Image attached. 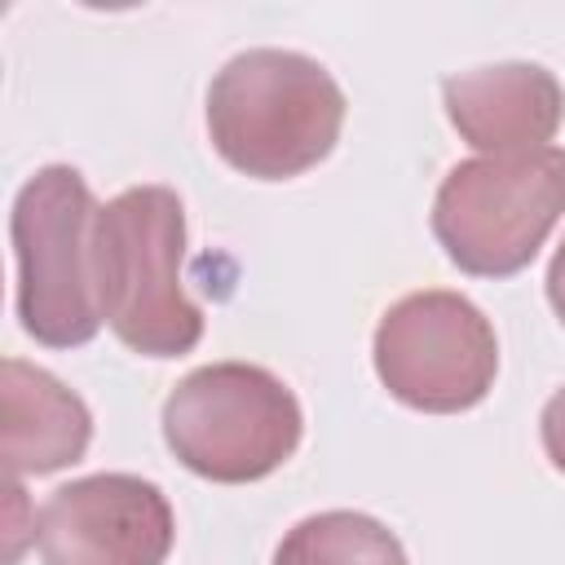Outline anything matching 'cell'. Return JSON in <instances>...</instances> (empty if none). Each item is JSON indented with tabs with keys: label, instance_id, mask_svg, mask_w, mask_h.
I'll list each match as a JSON object with an SVG mask.
<instances>
[{
	"label": "cell",
	"instance_id": "cell-4",
	"mask_svg": "<svg viewBox=\"0 0 565 565\" xmlns=\"http://www.w3.org/2000/svg\"><path fill=\"white\" fill-rule=\"evenodd\" d=\"M93 190L71 163L40 168L13 199V305L22 331L44 349H79L102 331L93 287Z\"/></svg>",
	"mask_w": 565,
	"mask_h": 565
},
{
	"label": "cell",
	"instance_id": "cell-8",
	"mask_svg": "<svg viewBox=\"0 0 565 565\" xmlns=\"http://www.w3.org/2000/svg\"><path fill=\"white\" fill-rule=\"evenodd\" d=\"M455 132L481 154L543 150L565 119V88L539 62H494L441 84Z\"/></svg>",
	"mask_w": 565,
	"mask_h": 565
},
{
	"label": "cell",
	"instance_id": "cell-7",
	"mask_svg": "<svg viewBox=\"0 0 565 565\" xmlns=\"http://www.w3.org/2000/svg\"><path fill=\"white\" fill-rule=\"evenodd\" d=\"M177 539L168 494L132 472H93L57 486L35 512L44 565H163Z\"/></svg>",
	"mask_w": 565,
	"mask_h": 565
},
{
	"label": "cell",
	"instance_id": "cell-6",
	"mask_svg": "<svg viewBox=\"0 0 565 565\" xmlns=\"http://www.w3.org/2000/svg\"><path fill=\"white\" fill-rule=\"evenodd\" d=\"M380 384L411 411L459 415L486 402L499 375V340L490 318L459 291H411L375 327L371 340Z\"/></svg>",
	"mask_w": 565,
	"mask_h": 565
},
{
	"label": "cell",
	"instance_id": "cell-9",
	"mask_svg": "<svg viewBox=\"0 0 565 565\" xmlns=\"http://www.w3.org/2000/svg\"><path fill=\"white\" fill-rule=\"evenodd\" d=\"M0 402H4V472L44 477L66 463H79L93 441V415L75 388H66L44 366L22 358H4L0 366Z\"/></svg>",
	"mask_w": 565,
	"mask_h": 565
},
{
	"label": "cell",
	"instance_id": "cell-11",
	"mask_svg": "<svg viewBox=\"0 0 565 565\" xmlns=\"http://www.w3.org/2000/svg\"><path fill=\"white\" fill-rule=\"evenodd\" d=\"M539 437H543V450L552 459L556 472H565V388H556L539 415Z\"/></svg>",
	"mask_w": 565,
	"mask_h": 565
},
{
	"label": "cell",
	"instance_id": "cell-10",
	"mask_svg": "<svg viewBox=\"0 0 565 565\" xmlns=\"http://www.w3.org/2000/svg\"><path fill=\"white\" fill-rule=\"evenodd\" d=\"M274 565H406V552L384 521L335 508L296 521L282 534Z\"/></svg>",
	"mask_w": 565,
	"mask_h": 565
},
{
	"label": "cell",
	"instance_id": "cell-5",
	"mask_svg": "<svg viewBox=\"0 0 565 565\" xmlns=\"http://www.w3.org/2000/svg\"><path fill=\"white\" fill-rule=\"evenodd\" d=\"M305 433L296 393L265 366L207 362L163 402L168 450L203 481L243 486L278 472Z\"/></svg>",
	"mask_w": 565,
	"mask_h": 565
},
{
	"label": "cell",
	"instance_id": "cell-2",
	"mask_svg": "<svg viewBox=\"0 0 565 565\" xmlns=\"http://www.w3.org/2000/svg\"><path fill=\"white\" fill-rule=\"evenodd\" d=\"M185 207L168 185H132L97 207L93 287L102 322L141 358H181L203 340V313L181 287Z\"/></svg>",
	"mask_w": 565,
	"mask_h": 565
},
{
	"label": "cell",
	"instance_id": "cell-12",
	"mask_svg": "<svg viewBox=\"0 0 565 565\" xmlns=\"http://www.w3.org/2000/svg\"><path fill=\"white\" fill-rule=\"evenodd\" d=\"M547 300H552L556 318L565 322V238H561V247H556V256L547 265Z\"/></svg>",
	"mask_w": 565,
	"mask_h": 565
},
{
	"label": "cell",
	"instance_id": "cell-1",
	"mask_svg": "<svg viewBox=\"0 0 565 565\" xmlns=\"http://www.w3.org/2000/svg\"><path fill=\"white\" fill-rule=\"evenodd\" d=\"M340 128V84L296 49L234 53L207 84V137L230 168L256 181H287L318 168L335 150Z\"/></svg>",
	"mask_w": 565,
	"mask_h": 565
},
{
	"label": "cell",
	"instance_id": "cell-3",
	"mask_svg": "<svg viewBox=\"0 0 565 565\" xmlns=\"http://www.w3.org/2000/svg\"><path fill=\"white\" fill-rule=\"evenodd\" d=\"M565 216V150L477 154L455 163L433 199V234L472 278L521 274Z\"/></svg>",
	"mask_w": 565,
	"mask_h": 565
}]
</instances>
